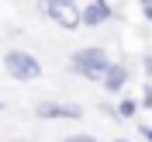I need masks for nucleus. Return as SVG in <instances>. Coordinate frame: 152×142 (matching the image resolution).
I'll return each instance as SVG.
<instances>
[{"mask_svg": "<svg viewBox=\"0 0 152 142\" xmlns=\"http://www.w3.org/2000/svg\"><path fill=\"white\" fill-rule=\"evenodd\" d=\"M111 56H107L100 45H86V49H76L73 56H69V69H73L76 76H83V80H90V83H104L107 69H111Z\"/></svg>", "mask_w": 152, "mask_h": 142, "instance_id": "1", "label": "nucleus"}, {"mask_svg": "<svg viewBox=\"0 0 152 142\" xmlns=\"http://www.w3.org/2000/svg\"><path fill=\"white\" fill-rule=\"evenodd\" d=\"M142 73H145V80L152 83V52H149V56L142 59Z\"/></svg>", "mask_w": 152, "mask_h": 142, "instance_id": "10", "label": "nucleus"}, {"mask_svg": "<svg viewBox=\"0 0 152 142\" xmlns=\"http://www.w3.org/2000/svg\"><path fill=\"white\" fill-rule=\"evenodd\" d=\"M62 142H100V139H94V135H86V132H80V135H66Z\"/></svg>", "mask_w": 152, "mask_h": 142, "instance_id": "8", "label": "nucleus"}, {"mask_svg": "<svg viewBox=\"0 0 152 142\" xmlns=\"http://www.w3.org/2000/svg\"><path fill=\"white\" fill-rule=\"evenodd\" d=\"M4 73L10 80H18V83H31V80H42L45 66L38 63V56L28 52V49H7L4 52Z\"/></svg>", "mask_w": 152, "mask_h": 142, "instance_id": "2", "label": "nucleus"}, {"mask_svg": "<svg viewBox=\"0 0 152 142\" xmlns=\"http://www.w3.org/2000/svg\"><path fill=\"white\" fill-rule=\"evenodd\" d=\"M142 107H149V111H152V83L142 87Z\"/></svg>", "mask_w": 152, "mask_h": 142, "instance_id": "9", "label": "nucleus"}, {"mask_svg": "<svg viewBox=\"0 0 152 142\" xmlns=\"http://www.w3.org/2000/svg\"><path fill=\"white\" fill-rule=\"evenodd\" d=\"M118 142H128V139H118Z\"/></svg>", "mask_w": 152, "mask_h": 142, "instance_id": "16", "label": "nucleus"}, {"mask_svg": "<svg viewBox=\"0 0 152 142\" xmlns=\"http://www.w3.org/2000/svg\"><path fill=\"white\" fill-rule=\"evenodd\" d=\"M38 14L48 18L52 24H59L62 31H76L83 24V14L76 4H62V0H38Z\"/></svg>", "mask_w": 152, "mask_h": 142, "instance_id": "3", "label": "nucleus"}, {"mask_svg": "<svg viewBox=\"0 0 152 142\" xmlns=\"http://www.w3.org/2000/svg\"><path fill=\"white\" fill-rule=\"evenodd\" d=\"M138 104H142V101H135V97H121V101H118V121H128V118H135V114H138Z\"/></svg>", "mask_w": 152, "mask_h": 142, "instance_id": "7", "label": "nucleus"}, {"mask_svg": "<svg viewBox=\"0 0 152 142\" xmlns=\"http://www.w3.org/2000/svg\"><path fill=\"white\" fill-rule=\"evenodd\" d=\"M80 14H83L86 28H100V24H107V21H114V7L107 4V0H90L86 7H80Z\"/></svg>", "mask_w": 152, "mask_h": 142, "instance_id": "5", "label": "nucleus"}, {"mask_svg": "<svg viewBox=\"0 0 152 142\" xmlns=\"http://www.w3.org/2000/svg\"><path fill=\"white\" fill-rule=\"evenodd\" d=\"M142 18H145V21L152 24V7H142Z\"/></svg>", "mask_w": 152, "mask_h": 142, "instance_id": "12", "label": "nucleus"}, {"mask_svg": "<svg viewBox=\"0 0 152 142\" xmlns=\"http://www.w3.org/2000/svg\"><path fill=\"white\" fill-rule=\"evenodd\" d=\"M0 111H4V101H0Z\"/></svg>", "mask_w": 152, "mask_h": 142, "instance_id": "15", "label": "nucleus"}, {"mask_svg": "<svg viewBox=\"0 0 152 142\" xmlns=\"http://www.w3.org/2000/svg\"><path fill=\"white\" fill-rule=\"evenodd\" d=\"M128 76H132V73H128L124 63H114V66L107 69V76H104V83H100V87H104L111 97H121V90L128 87Z\"/></svg>", "mask_w": 152, "mask_h": 142, "instance_id": "6", "label": "nucleus"}, {"mask_svg": "<svg viewBox=\"0 0 152 142\" xmlns=\"http://www.w3.org/2000/svg\"><path fill=\"white\" fill-rule=\"evenodd\" d=\"M35 118H45V121H69V118H83V107L80 104H66V101H42L35 107Z\"/></svg>", "mask_w": 152, "mask_h": 142, "instance_id": "4", "label": "nucleus"}, {"mask_svg": "<svg viewBox=\"0 0 152 142\" xmlns=\"http://www.w3.org/2000/svg\"><path fill=\"white\" fill-rule=\"evenodd\" d=\"M138 135H142L145 142H152V125H138Z\"/></svg>", "mask_w": 152, "mask_h": 142, "instance_id": "11", "label": "nucleus"}, {"mask_svg": "<svg viewBox=\"0 0 152 142\" xmlns=\"http://www.w3.org/2000/svg\"><path fill=\"white\" fill-rule=\"evenodd\" d=\"M138 4H142V7H152V0H138Z\"/></svg>", "mask_w": 152, "mask_h": 142, "instance_id": "13", "label": "nucleus"}, {"mask_svg": "<svg viewBox=\"0 0 152 142\" xmlns=\"http://www.w3.org/2000/svg\"><path fill=\"white\" fill-rule=\"evenodd\" d=\"M62 4H76V0H62Z\"/></svg>", "mask_w": 152, "mask_h": 142, "instance_id": "14", "label": "nucleus"}]
</instances>
